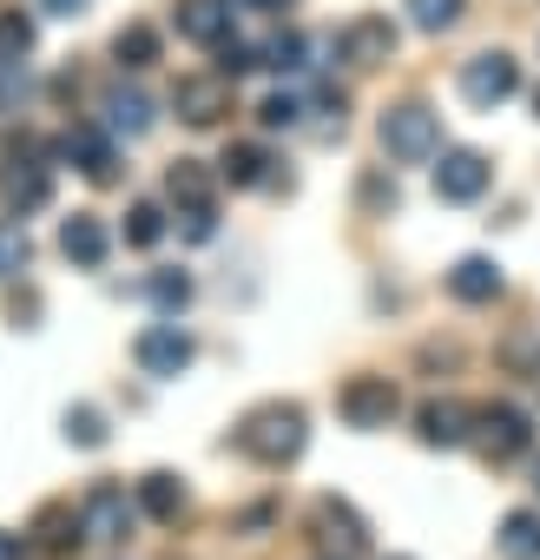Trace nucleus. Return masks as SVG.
<instances>
[{
	"label": "nucleus",
	"instance_id": "f257e3e1",
	"mask_svg": "<svg viewBox=\"0 0 540 560\" xmlns=\"http://www.w3.org/2000/svg\"><path fill=\"white\" fill-rule=\"evenodd\" d=\"M304 442H310V422H304L297 402H257V409L237 422V448H244L250 462H263V468L297 462Z\"/></svg>",
	"mask_w": 540,
	"mask_h": 560
},
{
	"label": "nucleus",
	"instance_id": "f03ea898",
	"mask_svg": "<svg viewBox=\"0 0 540 560\" xmlns=\"http://www.w3.org/2000/svg\"><path fill=\"white\" fill-rule=\"evenodd\" d=\"M376 139H383V152H389V159L422 165V159H435V152H442V119H435L422 100H402V106H389V113H383Z\"/></svg>",
	"mask_w": 540,
	"mask_h": 560
},
{
	"label": "nucleus",
	"instance_id": "7ed1b4c3",
	"mask_svg": "<svg viewBox=\"0 0 540 560\" xmlns=\"http://www.w3.org/2000/svg\"><path fill=\"white\" fill-rule=\"evenodd\" d=\"M514 86H520V67H514V54H474L468 67H461V100L474 106V113H494L501 100H514Z\"/></svg>",
	"mask_w": 540,
	"mask_h": 560
},
{
	"label": "nucleus",
	"instance_id": "20e7f679",
	"mask_svg": "<svg viewBox=\"0 0 540 560\" xmlns=\"http://www.w3.org/2000/svg\"><path fill=\"white\" fill-rule=\"evenodd\" d=\"M337 409H343L350 429H389L396 409H402V389L389 376H350L343 396H337Z\"/></svg>",
	"mask_w": 540,
	"mask_h": 560
},
{
	"label": "nucleus",
	"instance_id": "39448f33",
	"mask_svg": "<svg viewBox=\"0 0 540 560\" xmlns=\"http://www.w3.org/2000/svg\"><path fill=\"white\" fill-rule=\"evenodd\" d=\"M132 521H139V494H126V488H93L86 494V508H80V527H86V540H99V547H113V540H126L132 534Z\"/></svg>",
	"mask_w": 540,
	"mask_h": 560
},
{
	"label": "nucleus",
	"instance_id": "423d86ee",
	"mask_svg": "<svg viewBox=\"0 0 540 560\" xmlns=\"http://www.w3.org/2000/svg\"><path fill=\"white\" fill-rule=\"evenodd\" d=\"M474 442H481L488 462H514V455H527L533 429H527V416H520L514 402H488V409L474 416Z\"/></svg>",
	"mask_w": 540,
	"mask_h": 560
},
{
	"label": "nucleus",
	"instance_id": "0eeeda50",
	"mask_svg": "<svg viewBox=\"0 0 540 560\" xmlns=\"http://www.w3.org/2000/svg\"><path fill=\"white\" fill-rule=\"evenodd\" d=\"M488 178H494V165H488L481 152L455 145V152H442V165H435V198H448V205H474V198L488 191Z\"/></svg>",
	"mask_w": 540,
	"mask_h": 560
},
{
	"label": "nucleus",
	"instance_id": "6e6552de",
	"mask_svg": "<svg viewBox=\"0 0 540 560\" xmlns=\"http://www.w3.org/2000/svg\"><path fill=\"white\" fill-rule=\"evenodd\" d=\"M132 357H139V370L145 376H178V370H191V357H198V343L165 317V324H152L139 343H132Z\"/></svg>",
	"mask_w": 540,
	"mask_h": 560
},
{
	"label": "nucleus",
	"instance_id": "1a4fd4ad",
	"mask_svg": "<svg viewBox=\"0 0 540 560\" xmlns=\"http://www.w3.org/2000/svg\"><path fill=\"white\" fill-rule=\"evenodd\" d=\"M172 106H178L185 126H218V119L231 113V80H224V73H191V80H178Z\"/></svg>",
	"mask_w": 540,
	"mask_h": 560
},
{
	"label": "nucleus",
	"instance_id": "9d476101",
	"mask_svg": "<svg viewBox=\"0 0 540 560\" xmlns=\"http://www.w3.org/2000/svg\"><path fill=\"white\" fill-rule=\"evenodd\" d=\"M337 54L356 60V67H383V60H396V21H389V14H363V21H350V27L337 34Z\"/></svg>",
	"mask_w": 540,
	"mask_h": 560
},
{
	"label": "nucleus",
	"instance_id": "9b49d317",
	"mask_svg": "<svg viewBox=\"0 0 540 560\" xmlns=\"http://www.w3.org/2000/svg\"><path fill=\"white\" fill-rule=\"evenodd\" d=\"M60 250H67L80 270H99V264H106V250H113L106 218H99V211H73V218L60 224Z\"/></svg>",
	"mask_w": 540,
	"mask_h": 560
},
{
	"label": "nucleus",
	"instance_id": "f8f14e48",
	"mask_svg": "<svg viewBox=\"0 0 540 560\" xmlns=\"http://www.w3.org/2000/svg\"><path fill=\"white\" fill-rule=\"evenodd\" d=\"M468 422H474V416H468L461 402H448V396H429V402L415 409V435H422L429 448H461V442L474 435Z\"/></svg>",
	"mask_w": 540,
	"mask_h": 560
},
{
	"label": "nucleus",
	"instance_id": "ddd939ff",
	"mask_svg": "<svg viewBox=\"0 0 540 560\" xmlns=\"http://www.w3.org/2000/svg\"><path fill=\"white\" fill-rule=\"evenodd\" d=\"M60 152H67V159H73L93 185H113V178H119V152H113V139H106L99 126H73Z\"/></svg>",
	"mask_w": 540,
	"mask_h": 560
},
{
	"label": "nucleus",
	"instance_id": "4468645a",
	"mask_svg": "<svg viewBox=\"0 0 540 560\" xmlns=\"http://www.w3.org/2000/svg\"><path fill=\"white\" fill-rule=\"evenodd\" d=\"M99 113H106V132H119V139H145L152 132V100L139 93V86H113L106 100H99Z\"/></svg>",
	"mask_w": 540,
	"mask_h": 560
},
{
	"label": "nucleus",
	"instance_id": "2eb2a0df",
	"mask_svg": "<svg viewBox=\"0 0 540 560\" xmlns=\"http://www.w3.org/2000/svg\"><path fill=\"white\" fill-rule=\"evenodd\" d=\"M310 514H317V527H324V540H330V547H343V560L369 547V527H363V514H356L350 501H337V494H324V501H317Z\"/></svg>",
	"mask_w": 540,
	"mask_h": 560
},
{
	"label": "nucleus",
	"instance_id": "dca6fc26",
	"mask_svg": "<svg viewBox=\"0 0 540 560\" xmlns=\"http://www.w3.org/2000/svg\"><path fill=\"white\" fill-rule=\"evenodd\" d=\"M178 34L198 47H218L231 34V0H178Z\"/></svg>",
	"mask_w": 540,
	"mask_h": 560
},
{
	"label": "nucleus",
	"instance_id": "f3484780",
	"mask_svg": "<svg viewBox=\"0 0 540 560\" xmlns=\"http://www.w3.org/2000/svg\"><path fill=\"white\" fill-rule=\"evenodd\" d=\"M448 291H455L461 304H494V298H501V264H494V257H461V264L448 270Z\"/></svg>",
	"mask_w": 540,
	"mask_h": 560
},
{
	"label": "nucleus",
	"instance_id": "a211bd4d",
	"mask_svg": "<svg viewBox=\"0 0 540 560\" xmlns=\"http://www.w3.org/2000/svg\"><path fill=\"white\" fill-rule=\"evenodd\" d=\"M139 514H152V521H178L185 514V481L178 475H165V468H152L145 481H139Z\"/></svg>",
	"mask_w": 540,
	"mask_h": 560
},
{
	"label": "nucleus",
	"instance_id": "6ab92c4d",
	"mask_svg": "<svg viewBox=\"0 0 540 560\" xmlns=\"http://www.w3.org/2000/svg\"><path fill=\"white\" fill-rule=\"evenodd\" d=\"M34 534H40V547H47V553H67L86 527H80V514H73L67 501H47V508L34 514Z\"/></svg>",
	"mask_w": 540,
	"mask_h": 560
},
{
	"label": "nucleus",
	"instance_id": "aec40b11",
	"mask_svg": "<svg viewBox=\"0 0 540 560\" xmlns=\"http://www.w3.org/2000/svg\"><path fill=\"white\" fill-rule=\"evenodd\" d=\"M501 553H507V560H540V514L514 508V514L501 521Z\"/></svg>",
	"mask_w": 540,
	"mask_h": 560
},
{
	"label": "nucleus",
	"instance_id": "412c9836",
	"mask_svg": "<svg viewBox=\"0 0 540 560\" xmlns=\"http://www.w3.org/2000/svg\"><path fill=\"white\" fill-rule=\"evenodd\" d=\"M165 191H172L185 211H191V205H211V172H204L198 159H178V165L165 172Z\"/></svg>",
	"mask_w": 540,
	"mask_h": 560
},
{
	"label": "nucleus",
	"instance_id": "4be33fe9",
	"mask_svg": "<svg viewBox=\"0 0 540 560\" xmlns=\"http://www.w3.org/2000/svg\"><path fill=\"white\" fill-rule=\"evenodd\" d=\"M113 54H119V67H159V34L145 27V21H132V27H119V40H113Z\"/></svg>",
	"mask_w": 540,
	"mask_h": 560
},
{
	"label": "nucleus",
	"instance_id": "5701e85b",
	"mask_svg": "<svg viewBox=\"0 0 540 560\" xmlns=\"http://www.w3.org/2000/svg\"><path fill=\"white\" fill-rule=\"evenodd\" d=\"M47 191H54V178L47 172H8V185H0V198H8V211H34V205H47Z\"/></svg>",
	"mask_w": 540,
	"mask_h": 560
},
{
	"label": "nucleus",
	"instance_id": "b1692460",
	"mask_svg": "<svg viewBox=\"0 0 540 560\" xmlns=\"http://www.w3.org/2000/svg\"><path fill=\"white\" fill-rule=\"evenodd\" d=\"M145 298L159 304V317H178V311L191 304V277H185V270H152V284H145Z\"/></svg>",
	"mask_w": 540,
	"mask_h": 560
},
{
	"label": "nucleus",
	"instance_id": "393cba45",
	"mask_svg": "<svg viewBox=\"0 0 540 560\" xmlns=\"http://www.w3.org/2000/svg\"><path fill=\"white\" fill-rule=\"evenodd\" d=\"M461 8H468V0H409V21H415L422 34H448V27L461 21Z\"/></svg>",
	"mask_w": 540,
	"mask_h": 560
},
{
	"label": "nucleus",
	"instance_id": "a878e982",
	"mask_svg": "<svg viewBox=\"0 0 540 560\" xmlns=\"http://www.w3.org/2000/svg\"><path fill=\"white\" fill-rule=\"evenodd\" d=\"M106 416L93 409V402H80V409H67V442H80V448H106Z\"/></svg>",
	"mask_w": 540,
	"mask_h": 560
},
{
	"label": "nucleus",
	"instance_id": "bb28decb",
	"mask_svg": "<svg viewBox=\"0 0 540 560\" xmlns=\"http://www.w3.org/2000/svg\"><path fill=\"white\" fill-rule=\"evenodd\" d=\"M27 257H34V237H27V224H0V277H14V270H27Z\"/></svg>",
	"mask_w": 540,
	"mask_h": 560
},
{
	"label": "nucleus",
	"instance_id": "cd10ccee",
	"mask_svg": "<svg viewBox=\"0 0 540 560\" xmlns=\"http://www.w3.org/2000/svg\"><path fill=\"white\" fill-rule=\"evenodd\" d=\"M263 165H270L263 145H231V152H224V178H231V185H263Z\"/></svg>",
	"mask_w": 540,
	"mask_h": 560
},
{
	"label": "nucleus",
	"instance_id": "c85d7f7f",
	"mask_svg": "<svg viewBox=\"0 0 540 560\" xmlns=\"http://www.w3.org/2000/svg\"><path fill=\"white\" fill-rule=\"evenodd\" d=\"M159 237H165V211H159V205H132V211H126V244L145 250V244H159Z\"/></svg>",
	"mask_w": 540,
	"mask_h": 560
},
{
	"label": "nucleus",
	"instance_id": "c756f323",
	"mask_svg": "<svg viewBox=\"0 0 540 560\" xmlns=\"http://www.w3.org/2000/svg\"><path fill=\"white\" fill-rule=\"evenodd\" d=\"M250 67H263V47H244V40H218V73L224 80H237V73H250Z\"/></svg>",
	"mask_w": 540,
	"mask_h": 560
},
{
	"label": "nucleus",
	"instance_id": "7c9ffc66",
	"mask_svg": "<svg viewBox=\"0 0 540 560\" xmlns=\"http://www.w3.org/2000/svg\"><path fill=\"white\" fill-rule=\"evenodd\" d=\"M263 67H278V73H304V40L297 34H278V40H263Z\"/></svg>",
	"mask_w": 540,
	"mask_h": 560
},
{
	"label": "nucleus",
	"instance_id": "2f4dec72",
	"mask_svg": "<svg viewBox=\"0 0 540 560\" xmlns=\"http://www.w3.org/2000/svg\"><path fill=\"white\" fill-rule=\"evenodd\" d=\"M34 47V21L27 14H0V60H21Z\"/></svg>",
	"mask_w": 540,
	"mask_h": 560
},
{
	"label": "nucleus",
	"instance_id": "473e14b6",
	"mask_svg": "<svg viewBox=\"0 0 540 560\" xmlns=\"http://www.w3.org/2000/svg\"><path fill=\"white\" fill-rule=\"evenodd\" d=\"M356 198H363V211H383V218H389V211H396V178H389V172H369V178L356 185Z\"/></svg>",
	"mask_w": 540,
	"mask_h": 560
},
{
	"label": "nucleus",
	"instance_id": "72a5a7b5",
	"mask_svg": "<svg viewBox=\"0 0 540 560\" xmlns=\"http://www.w3.org/2000/svg\"><path fill=\"white\" fill-rule=\"evenodd\" d=\"M297 113H304V100H297V93H270V100L257 106V119H263L270 132H278V126H297Z\"/></svg>",
	"mask_w": 540,
	"mask_h": 560
},
{
	"label": "nucleus",
	"instance_id": "f704fd0d",
	"mask_svg": "<svg viewBox=\"0 0 540 560\" xmlns=\"http://www.w3.org/2000/svg\"><path fill=\"white\" fill-rule=\"evenodd\" d=\"M40 8H47V14H60V21H73V14H86V8H93V0H40Z\"/></svg>",
	"mask_w": 540,
	"mask_h": 560
},
{
	"label": "nucleus",
	"instance_id": "c9c22d12",
	"mask_svg": "<svg viewBox=\"0 0 540 560\" xmlns=\"http://www.w3.org/2000/svg\"><path fill=\"white\" fill-rule=\"evenodd\" d=\"M0 560H27V540L21 534H0Z\"/></svg>",
	"mask_w": 540,
	"mask_h": 560
},
{
	"label": "nucleus",
	"instance_id": "e433bc0d",
	"mask_svg": "<svg viewBox=\"0 0 540 560\" xmlns=\"http://www.w3.org/2000/svg\"><path fill=\"white\" fill-rule=\"evenodd\" d=\"M231 8H250V14H270V8H291V0H231Z\"/></svg>",
	"mask_w": 540,
	"mask_h": 560
},
{
	"label": "nucleus",
	"instance_id": "4c0bfd02",
	"mask_svg": "<svg viewBox=\"0 0 540 560\" xmlns=\"http://www.w3.org/2000/svg\"><path fill=\"white\" fill-rule=\"evenodd\" d=\"M533 113H540V93H533Z\"/></svg>",
	"mask_w": 540,
	"mask_h": 560
},
{
	"label": "nucleus",
	"instance_id": "58836bf2",
	"mask_svg": "<svg viewBox=\"0 0 540 560\" xmlns=\"http://www.w3.org/2000/svg\"><path fill=\"white\" fill-rule=\"evenodd\" d=\"M533 488H540V468H533Z\"/></svg>",
	"mask_w": 540,
	"mask_h": 560
}]
</instances>
